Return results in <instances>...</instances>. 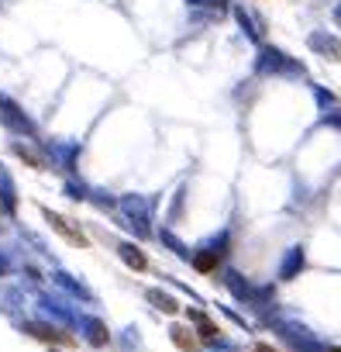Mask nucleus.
<instances>
[{
  "label": "nucleus",
  "mask_w": 341,
  "mask_h": 352,
  "mask_svg": "<svg viewBox=\"0 0 341 352\" xmlns=\"http://www.w3.org/2000/svg\"><path fill=\"white\" fill-rule=\"evenodd\" d=\"M42 214H45V221L52 225V232H56V235H62L69 245H76V249H86V245H90V239H86V235H83L69 218H62V214H56V211H49V208H42Z\"/></svg>",
  "instance_id": "f257e3e1"
},
{
  "label": "nucleus",
  "mask_w": 341,
  "mask_h": 352,
  "mask_svg": "<svg viewBox=\"0 0 341 352\" xmlns=\"http://www.w3.org/2000/svg\"><path fill=\"white\" fill-rule=\"evenodd\" d=\"M193 335H197V331L187 328V324H173V328H169V338H173V345H176L180 352H197V349H200V342H197Z\"/></svg>",
  "instance_id": "f03ea898"
},
{
  "label": "nucleus",
  "mask_w": 341,
  "mask_h": 352,
  "mask_svg": "<svg viewBox=\"0 0 341 352\" xmlns=\"http://www.w3.org/2000/svg\"><path fill=\"white\" fill-rule=\"evenodd\" d=\"M190 318H193V324H197V331H200V338H207V342H214L217 335H221V328L204 314V311H190Z\"/></svg>",
  "instance_id": "7ed1b4c3"
},
{
  "label": "nucleus",
  "mask_w": 341,
  "mask_h": 352,
  "mask_svg": "<svg viewBox=\"0 0 341 352\" xmlns=\"http://www.w3.org/2000/svg\"><path fill=\"white\" fill-rule=\"evenodd\" d=\"M121 256H124V263H128L131 270H138V273H145V270H148V256H145L138 245H124V249H121Z\"/></svg>",
  "instance_id": "20e7f679"
},
{
  "label": "nucleus",
  "mask_w": 341,
  "mask_h": 352,
  "mask_svg": "<svg viewBox=\"0 0 341 352\" xmlns=\"http://www.w3.org/2000/svg\"><path fill=\"white\" fill-rule=\"evenodd\" d=\"M217 252H200V256H193V270L197 273H214L217 270Z\"/></svg>",
  "instance_id": "39448f33"
},
{
  "label": "nucleus",
  "mask_w": 341,
  "mask_h": 352,
  "mask_svg": "<svg viewBox=\"0 0 341 352\" xmlns=\"http://www.w3.org/2000/svg\"><path fill=\"white\" fill-rule=\"evenodd\" d=\"M32 335L35 338H42V342H59V345H76L69 335H59V331H45V328H32Z\"/></svg>",
  "instance_id": "423d86ee"
},
{
  "label": "nucleus",
  "mask_w": 341,
  "mask_h": 352,
  "mask_svg": "<svg viewBox=\"0 0 341 352\" xmlns=\"http://www.w3.org/2000/svg\"><path fill=\"white\" fill-rule=\"evenodd\" d=\"M148 297H152V300L158 304V311H165V314H176V311H180V304H176L173 297H165V294H158V290H152Z\"/></svg>",
  "instance_id": "0eeeda50"
},
{
  "label": "nucleus",
  "mask_w": 341,
  "mask_h": 352,
  "mask_svg": "<svg viewBox=\"0 0 341 352\" xmlns=\"http://www.w3.org/2000/svg\"><path fill=\"white\" fill-rule=\"evenodd\" d=\"M255 352H279V349L269 345V342H255Z\"/></svg>",
  "instance_id": "6e6552de"
}]
</instances>
